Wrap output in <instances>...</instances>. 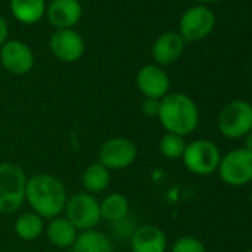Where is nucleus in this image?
<instances>
[{
    "mask_svg": "<svg viewBox=\"0 0 252 252\" xmlns=\"http://www.w3.org/2000/svg\"><path fill=\"white\" fill-rule=\"evenodd\" d=\"M48 240L60 249H70L77 239L79 230L64 217H55L45 225Z\"/></svg>",
    "mask_w": 252,
    "mask_h": 252,
    "instance_id": "16",
    "label": "nucleus"
},
{
    "mask_svg": "<svg viewBox=\"0 0 252 252\" xmlns=\"http://www.w3.org/2000/svg\"><path fill=\"white\" fill-rule=\"evenodd\" d=\"M49 48L57 60L65 64H71L83 57L86 45L83 37L77 32L68 29V30H57L51 36Z\"/></svg>",
    "mask_w": 252,
    "mask_h": 252,
    "instance_id": "11",
    "label": "nucleus"
},
{
    "mask_svg": "<svg viewBox=\"0 0 252 252\" xmlns=\"http://www.w3.org/2000/svg\"><path fill=\"white\" fill-rule=\"evenodd\" d=\"M215 27V15L205 5L189 8L180 20V34L184 40H202L212 33Z\"/></svg>",
    "mask_w": 252,
    "mask_h": 252,
    "instance_id": "9",
    "label": "nucleus"
},
{
    "mask_svg": "<svg viewBox=\"0 0 252 252\" xmlns=\"http://www.w3.org/2000/svg\"><path fill=\"white\" fill-rule=\"evenodd\" d=\"M243 252H252V249H246V251H243Z\"/></svg>",
    "mask_w": 252,
    "mask_h": 252,
    "instance_id": "29",
    "label": "nucleus"
},
{
    "mask_svg": "<svg viewBox=\"0 0 252 252\" xmlns=\"http://www.w3.org/2000/svg\"><path fill=\"white\" fill-rule=\"evenodd\" d=\"M63 214L79 231L96 228L101 221L99 200L91 193L77 191L68 196Z\"/></svg>",
    "mask_w": 252,
    "mask_h": 252,
    "instance_id": "6",
    "label": "nucleus"
},
{
    "mask_svg": "<svg viewBox=\"0 0 252 252\" xmlns=\"http://www.w3.org/2000/svg\"><path fill=\"white\" fill-rule=\"evenodd\" d=\"M217 128L227 140H243L252 131V104L245 99L227 102L218 113Z\"/></svg>",
    "mask_w": 252,
    "mask_h": 252,
    "instance_id": "4",
    "label": "nucleus"
},
{
    "mask_svg": "<svg viewBox=\"0 0 252 252\" xmlns=\"http://www.w3.org/2000/svg\"><path fill=\"white\" fill-rule=\"evenodd\" d=\"M137 88L144 98L162 99L169 94L171 79L163 67L158 64H147L137 73Z\"/></svg>",
    "mask_w": 252,
    "mask_h": 252,
    "instance_id": "12",
    "label": "nucleus"
},
{
    "mask_svg": "<svg viewBox=\"0 0 252 252\" xmlns=\"http://www.w3.org/2000/svg\"><path fill=\"white\" fill-rule=\"evenodd\" d=\"M8 40V24L5 21V18L0 15V48L2 45Z\"/></svg>",
    "mask_w": 252,
    "mask_h": 252,
    "instance_id": "25",
    "label": "nucleus"
},
{
    "mask_svg": "<svg viewBox=\"0 0 252 252\" xmlns=\"http://www.w3.org/2000/svg\"><path fill=\"white\" fill-rule=\"evenodd\" d=\"M27 180L29 177L20 165L0 163V214H14L26 203Z\"/></svg>",
    "mask_w": 252,
    "mask_h": 252,
    "instance_id": "3",
    "label": "nucleus"
},
{
    "mask_svg": "<svg viewBox=\"0 0 252 252\" xmlns=\"http://www.w3.org/2000/svg\"><path fill=\"white\" fill-rule=\"evenodd\" d=\"M186 40L177 32H166L160 34L152 46V58L155 64L165 67L177 63L184 52Z\"/></svg>",
    "mask_w": 252,
    "mask_h": 252,
    "instance_id": "13",
    "label": "nucleus"
},
{
    "mask_svg": "<svg viewBox=\"0 0 252 252\" xmlns=\"http://www.w3.org/2000/svg\"><path fill=\"white\" fill-rule=\"evenodd\" d=\"M171 252H206L203 242L194 236H181L171 246Z\"/></svg>",
    "mask_w": 252,
    "mask_h": 252,
    "instance_id": "23",
    "label": "nucleus"
},
{
    "mask_svg": "<svg viewBox=\"0 0 252 252\" xmlns=\"http://www.w3.org/2000/svg\"><path fill=\"white\" fill-rule=\"evenodd\" d=\"M15 234L24 242H33L39 239L45 231V220L33 211L23 212L14 222Z\"/></svg>",
    "mask_w": 252,
    "mask_h": 252,
    "instance_id": "20",
    "label": "nucleus"
},
{
    "mask_svg": "<svg viewBox=\"0 0 252 252\" xmlns=\"http://www.w3.org/2000/svg\"><path fill=\"white\" fill-rule=\"evenodd\" d=\"M158 119L166 132L186 138L197 129L200 113L197 104L190 95L169 92L160 99Z\"/></svg>",
    "mask_w": 252,
    "mask_h": 252,
    "instance_id": "2",
    "label": "nucleus"
},
{
    "mask_svg": "<svg viewBox=\"0 0 252 252\" xmlns=\"http://www.w3.org/2000/svg\"><path fill=\"white\" fill-rule=\"evenodd\" d=\"M243 149H246L248 152H252V131L243 137Z\"/></svg>",
    "mask_w": 252,
    "mask_h": 252,
    "instance_id": "26",
    "label": "nucleus"
},
{
    "mask_svg": "<svg viewBox=\"0 0 252 252\" xmlns=\"http://www.w3.org/2000/svg\"><path fill=\"white\" fill-rule=\"evenodd\" d=\"M83 9L79 0H52L46 8V17L57 30L73 29L82 18Z\"/></svg>",
    "mask_w": 252,
    "mask_h": 252,
    "instance_id": "14",
    "label": "nucleus"
},
{
    "mask_svg": "<svg viewBox=\"0 0 252 252\" xmlns=\"http://www.w3.org/2000/svg\"><path fill=\"white\" fill-rule=\"evenodd\" d=\"M194 2H199V3H217V2H221V0H194Z\"/></svg>",
    "mask_w": 252,
    "mask_h": 252,
    "instance_id": "27",
    "label": "nucleus"
},
{
    "mask_svg": "<svg viewBox=\"0 0 252 252\" xmlns=\"http://www.w3.org/2000/svg\"><path fill=\"white\" fill-rule=\"evenodd\" d=\"M221 156V150L214 141L199 138L187 143L181 160L189 172L205 177L217 172Z\"/></svg>",
    "mask_w": 252,
    "mask_h": 252,
    "instance_id": "5",
    "label": "nucleus"
},
{
    "mask_svg": "<svg viewBox=\"0 0 252 252\" xmlns=\"http://www.w3.org/2000/svg\"><path fill=\"white\" fill-rule=\"evenodd\" d=\"M159 107H160V99H153V98H144L141 102V111L147 117H158L159 114Z\"/></svg>",
    "mask_w": 252,
    "mask_h": 252,
    "instance_id": "24",
    "label": "nucleus"
},
{
    "mask_svg": "<svg viewBox=\"0 0 252 252\" xmlns=\"http://www.w3.org/2000/svg\"><path fill=\"white\" fill-rule=\"evenodd\" d=\"M131 203L129 199L122 193H108L99 200V212L101 220L107 222H120L129 215Z\"/></svg>",
    "mask_w": 252,
    "mask_h": 252,
    "instance_id": "18",
    "label": "nucleus"
},
{
    "mask_svg": "<svg viewBox=\"0 0 252 252\" xmlns=\"http://www.w3.org/2000/svg\"><path fill=\"white\" fill-rule=\"evenodd\" d=\"M0 63L8 73L24 76L34 67V54L32 48L21 40H6L0 48Z\"/></svg>",
    "mask_w": 252,
    "mask_h": 252,
    "instance_id": "10",
    "label": "nucleus"
},
{
    "mask_svg": "<svg viewBox=\"0 0 252 252\" xmlns=\"http://www.w3.org/2000/svg\"><path fill=\"white\" fill-rule=\"evenodd\" d=\"M131 249L132 252H166L168 237L160 227L146 224L132 233Z\"/></svg>",
    "mask_w": 252,
    "mask_h": 252,
    "instance_id": "15",
    "label": "nucleus"
},
{
    "mask_svg": "<svg viewBox=\"0 0 252 252\" xmlns=\"http://www.w3.org/2000/svg\"><path fill=\"white\" fill-rule=\"evenodd\" d=\"M110 171L105 169L101 163L94 162L88 165L82 174V186L86 193H91L94 196L104 193L110 186Z\"/></svg>",
    "mask_w": 252,
    "mask_h": 252,
    "instance_id": "21",
    "label": "nucleus"
},
{
    "mask_svg": "<svg viewBox=\"0 0 252 252\" xmlns=\"http://www.w3.org/2000/svg\"><path fill=\"white\" fill-rule=\"evenodd\" d=\"M249 203H251V206H252V190H251V193H249Z\"/></svg>",
    "mask_w": 252,
    "mask_h": 252,
    "instance_id": "28",
    "label": "nucleus"
},
{
    "mask_svg": "<svg viewBox=\"0 0 252 252\" xmlns=\"http://www.w3.org/2000/svg\"><path fill=\"white\" fill-rule=\"evenodd\" d=\"M138 158L137 144L126 137H114L104 141L98 150V163L105 169L123 171L132 166Z\"/></svg>",
    "mask_w": 252,
    "mask_h": 252,
    "instance_id": "8",
    "label": "nucleus"
},
{
    "mask_svg": "<svg viewBox=\"0 0 252 252\" xmlns=\"http://www.w3.org/2000/svg\"><path fill=\"white\" fill-rule=\"evenodd\" d=\"M186 146H187V143H186L184 137L169 134V132L162 135V138L159 140V152L163 158H166L169 160L181 159L184 155Z\"/></svg>",
    "mask_w": 252,
    "mask_h": 252,
    "instance_id": "22",
    "label": "nucleus"
},
{
    "mask_svg": "<svg viewBox=\"0 0 252 252\" xmlns=\"http://www.w3.org/2000/svg\"><path fill=\"white\" fill-rule=\"evenodd\" d=\"M9 8L14 18L27 26L39 23L46 14L45 0H11Z\"/></svg>",
    "mask_w": 252,
    "mask_h": 252,
    "instance_id": "19",
    "label": "nucleus"
},
{
    "mask_svg": "<svg viewBox=\"0 0 252 252\" xmlns=\"http://www.w3.org/2000/svg\"><path fill=\"white\" fill-rule=\"evenodd\" d=\"M67 252H114V245L105 233L92 228L79 231L76 242Z\"/></svg>",
    "mask_w": 252,
    "mask_h": 252,
    "instance_id": "17",
    "label": "nucleus"
},
{
    "mask_svg": "<svg viewBox=\"0 0 252 252\" xmlns=\"http://www.w3.org/2000/svg\"><path fill=\"white\" fill-rule=\"evenodd\" d=\"M217 172L222 183L231 187H243L252 183V152L243 147L227 152L221 156Z\"/></svg>",
    "mask_w": 252,
    "mask_h": 252,
    "instance_id": "7",
    "label": "nucleus"
},
{
    "mask_svg": "<svg viewBox=\"0 0 252 252\" xmlns=\"http://www.w3.org/2000/svg\"><path fill=\"white\" fill-rule=\"evenodd\" d=\"M68 194L64 183L46 172L29 177L26 186V202L43 220H52L63 215Z\"/></svg>",
    "mask_w": 252,
    "mask_h": 252,
    "instance_id": "1",
    "label": "nucleus"
}]
</instances>
